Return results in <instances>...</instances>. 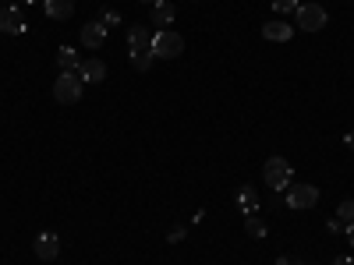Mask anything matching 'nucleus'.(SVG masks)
Returning a JSON list of instances; mask_svg holds the SVG:
<instances>
[{
  "label": "nucleus",
  "instance_id": "obj_3",
  "mask_svg": "<svg viewBox=\"0 0 354 265\" xmlns=\"http://www.w3.org/2000/svg\"><path fill=\"white\" fill-rule=\"evenodd\" d=\"M185 53V39L174 32V28H160L153 32V57L156 61H174V57Z\"/></svg>",
  "mask_w": 354,
  "mask_h": 265
},
{
  "label": "nucleus",
  "instance_id": "obj_4",
  "mask_svg": "<svg viewBox=\"0 0 354 265\" xmlns=\"http://www.w3.org/2000/svg\"><path fill=\"white\" fill-rule=\"evenodd\" d=\"M283 202H287V209L305 213V209H312V205L319 202V188H315V184H294V181H290V188H287Z\"/></svg>",
  "mask_w": 354,
  "mask_h": 265
},
{
  "label": "nucleus",
  "instance_id": "obj_9",
  "mask_svg": "<svg viewBox=\"0 0 354 265\" xmlns=\"http://www.w3.org/2000/svg\"><path fill=\"white\" fill-rule=\"evenodd\" d=\"M290 36H294L290 21H266L262 25V39H270V43H290Z\"/></svg>",
  "mask_w": 354,
  "mask_h": 265
},
{
  "label": "nucleus",
  "instance_id": "obj_20",
  "mask_svg": "<svg viewBox=\"0 0 354 265\" xmlns=\"http://www.w3.org/2000/svg\"><path fill=\"white\" fill-rule=\"evenodd\" d=\"M337 219L354 223V202H340V205H337Z\"/></svg>",
  "mask_w": 354,
  "mask_h": 265
},
{
  "label": "nucleus",
  "instance_id": "obj_21",
  "mask_svg": "<svg viewBox=\"0 0 354 265\" xmlns=\"http://www.w3.org/2000/svg\"><path fill=\"white\" fill-rule=\"evenodd\" d=\"M185 237H188V226H177V230H170V237H167V241L177 244V241H185Z\"/></svg>",
  "mask_w": 354,
  "mask_h": 265
},
{
  "label": "nucleus",
  "instance_id": "obj_29",
  "mask_svg": "<svg viewBox=\"0 0 354 265\" xmlns=\"http://www.w3.org/2000/svg\"><path fill=\"white\" fill-rule=\"evenodd\" d=\"M290 265H305V262H290Z\"/></svg>",
  "mask_w": 354,
  "mask_h": 265
},
{
  "label": "nucleus",
  "instance_id": "obj_30",
  "mask_svg": "<svg viewBox=\"0 0 354 265\" xmlns=\"http://www.w3.org/2000/svg\"><path fill=\"white\" fill-rule=\"evenodd\" d=\"M8 4H11V0H8Z\"/></svg>",
  "mask_w": 354,
  "mask_h": 265
},
{
  "label": "nucleus",
  "instance_id": "obj_24",
  "mask_svg": "<svg viewBox=\"0 0 354 265\" xmlns=\"http://www.w3.org/2000/svg\"><path fill=\"white\" fill-rule=\"evenodd\" d=\"M333 265H354V258H351V255H337Z\"/></svg>",
  "mask_w": 354,
  "mask_h": 265
},
{
  "label": "nucleus",
  "instance_id": "obj_5",
  "mask_svg": "<svg viewBox=\"0 0 354 265\" xmlns=\"http://www.w3.org/2000/svg\"><path fill=\"white\" fill-rule=\"evenodd\" d=\"M326 21H330V14L319 4H301L294 11V25H298L301 32H319V28H326Z\"/></svg>",
  "mask_w": 354,
  "mask_h": 265
},
{
  "label": "nucleus",
  "instance_id": "obj_12",
  "mask_svg": "<svg viewBox=\"0 0 354 265\" xmlns=\"http://www.w3.org/2000/svg\"><path fill=\"white\" fill-rule=\"evenodd\" d=\"M153 46V28L149 25H131L128 28V50H149Z\"/></svg>",
  "mask_w": 354,
  "mask_h": 265
},
{
  "label": "nucleus",
  "instance_id": "obj_10",
  "mask_svg": "<svg viewBox=\"0 0 354 265\" xmlns=\"http://www.w3.org/2000/svg\"><path fill=\"white\" fill-rule=\"evenodd\" d=\"M103 39H106V28H103L100 21L82 25V46H85V50H100V46H103Z\"/></svg>",
  "mask_w": 354,
  "mask_h": 265
},
{
  "label": "nucleus",
  "instance_id": "obj_16",
  "mask_svg": "<svg viewBox=\"0 0 354 265\" xmlns=\"http://www.w3.org/2000/svg\"><path fill=\"white\" fill-rule=\"evenodd\" d=\"M245 230H248V237H255V241H262L266 233H270V226H266V219H262L259 213L245 216Z\"/></svg>",
  "mask_w": 354,
  "mask_h": 265
},
{
  "label": "nucleus",
  "instance_id": "obj_22",
  "mask_svg": "<svg viewBox=\"0 0 354 265\" xmlns=\"http://www.w3.org/2000/svg\"><path fill=\"white\" fill-rule=\"evenodd\" d=\"M344 226H347L344 219H330V223H326V230H330V233H344Z\"/></svg>",
  "mask_w": 354,
  "mask_h": 265
},
{
  "label": "nucleus",
  "instance_id": "obj_7",
  "mask_svg": "<svg viewBox=\"0 0 354 265\" xmlns=\"http://www.w3.org/2000/svg\"><path fill=\"white\" fill-rule=\"evenodd\" d=\"M32 248H36V258L39 262H53L57 255H61V237H57V233H39Z\"/></svg>",
  "mask_w": 354,
  "mask_h": 265
},
{
  "label": "nucleus",
  "instance_id": "obj_2",
  "mask_svg": "<svg viewBox=\"0 0 354 265\" xmlns=\"http://www.w3.org/2000/svg\"><path fill=\"white\" fill-rule=\"evenodd\" d=\"M82 78H78V71H61L53 78V99L57 103H64V106H71V103H78L82 99Z\"/></svg>",
  "mask_w": 354,
  "mask_h": 265
},
{
  "label": "nucleus",
  "instance_id": "obj_13",
  "mask_svg": "<svg viewBox=\"0 0 354 265\" xmlns=\"http://www.w3.org/2000/svg\"><path fill=\"white\" fill-rule=\"evenodd\" d=\"M170 21H174V8L167 4V0H163L160 8H153V11H149V25L156 28V32H160V28H170Z\"/></svg>",
  "mask_w": 354,
  "mask_h": 265
},
{
  "label": "nucleus",
  "instance_id": "obj_23",
  "mask_svg": "<svg viewBox=\"0 0 354 265\" xmlns=\"http://www.w3.org/2000/svg\"><path fill=\"white\" fill-rule=\"evenodd\" d=\"M344 237H347V248H354V223L344 226Z\"/></svg>",
  "mask_w": 354,
  "mask_h": 265
},
{
  "label": "nucleus",
  "instance_id": "obj_28",
  "mask_svg": "<svg viewBox=\"0 0 354 265\" xmlns=\"http://www.w3.org/2000/svg\"><path fill=\"white\" fill-rule=\"evenodd\" d=\"M277 265H290V258H277Z\"/></svg>",
  "mask_w": 354,
  "mask_h": 265
},
{
  "label": "nucleus",
  "instance_id": "obj_17",
  "mask_svg": "<svg viewBox=\"0 0 354 265\" xmlns=\"http://www.w3.org/2000/svg\"><path fill=\"white\" fill-rule=\"evenodd\" d=\"M238 205H241V213H245V216H252V213L259 209V195H255V188H241Z\"/></svg>",
  "mask_w": 354,
  "mask_h": 265
},
{
  "label": "nucleus",
  "instance_id": "obj_1",
  "mask_svg": "<svg viewBox=\"0 0 354 265\" xmlns=\"http://www.w3.org/2000/svg\"><path fill=\"white\" fill-rule=\"evenodd\" d=\"M290 177H294V170H290V163L283 156H270V159H266L262 181H266V188H270V191H287L290 188Z\"/></svg>",
  "mask_w": 354,
  "mask_h": 265
},
{
  "label": "nucleus",
  "instance_id": "obj_18",
  "mask_svg": "<svg viewBox=\"0 0 354 265\" xmlns=\"http://www.w3.org/2000/svg\"><path fill=\"white\" fill-rule=\"evenodd\" d=\"M100 25L106 28V32H110V28H121V14H117L113 8H106V11L100 14Z\"/></svg>",
  "mask_w": 354,
  "mask_h": 265
},
{
  "label": "nucleus",
  "instance_id": "obj_14",
  "mask_svg": "<svg viewBox=\"0 0 354 265\" xmlns=\"http://www.w3.org/2000/svg\"><path fill=\"white\" fill-rule=\"evenodd\" d=\"M128 57H131V68H135V71H149V68L156 64L153 46H149V50H128Z\"/></svg>",
  "mask_w": 354,
  "mask_h": 265
},
{
  "label": "nucleus",
  "instance_id": "obj_11",
  "mask_svg": "<svg viewBox=\"0 0 354 265\" xmlns=\"http://www.w3.org/2000/svg\"><path fill=\"white\" fill-rule=\"evenodd\" d=\"M43 11L53 21H68L75 14V0H43Z\"/></svg>",
  "mask_w": 354,
  "mask_h": 265
},
{
  "label": "nucleus",
  "instance_id": "obj_26",
  "mask_svg": "<svg viewBox=\"0 0 354 265\" xmlns=\"http://www.w3.org/2000/svg\"><path fill=\"white\" fill-rule=\"evenodd\" d=\"M138 4H145V8H160L163 0H138Z\"/></svg>",
  "mask_w": 354,
  "mask_h": 265
},
{
  "label": "nucleus",
  "instance_id": "obj_27",
  "mask_svg": "<svg viewBox=\"0 0 354 265\" xmlns=\"http://www.w3.org/2000/svg\"><path fill=\"white\" fill-rule=\"evenodd\" d=\"M11 4H18V8H21V4H32V0H11Z\"/></svg>",
  "mask_w": 354,
  "mask_h": 265
},
{
  "label": "nucleus",
  "instance_id": "obj_15",
  "mask_svg": "<svg viewBox=\"0 0 354 265\" xmlns=\"http://www.w3.org/2000/svg\"><path fill=\"white\" fill-rule=\"evenodd\" d=\"M57 64H61V71H78L82 57H78V50H71V46H61V50H57Z\"/></svg>",
  "mask_w": 354,
  "mask_h": 265
},
{
  "label": "nucleus",
  "instance_id": "obj_6",
  "mask_svg": "<svg viewBox=\"0 0 354 265\" xmlns=\"http://www.w3.org/2000/svg\"><path fill=\"white\" fill-rule=\"evenodd\" d=\"M25 11L18 8V4H4L0 8V32L4 36H21L25 32Z\"/></svg>",
  "mask_w": 354,
  "mask_h": 265
},
{
  "label": "nucleus",
  "instance_id": "obj_19",
  "mask_svg": "<svg viewBox=\"0 0 354 265\" xmlns=\"http://www.w3.org/2000/svg\"><path fill=\"white\" fill-rule=\"evenodd\" d=\"M298 8H301L298 0H273V11H277V14H294Z\"/></svg>",
  "mask_w": 354,
  "mask_h": 265
},
{
  "label": "nucleus",
  "instance_id": "obj_25",
  "mask_svg": "<svg viewBox=\"0 0 354 265\" xmlns=\"http://www.w3.org/2000/svg\"><path fill=\"white\" fill-rule=\"evenodd\" d=\"M344 145H347V149L354 153V131H347V135H344Z\"/></svg>",
  "mask_w": 354,
  "mask_h": 265
},
{
  "label": "nucleus",
  "instance_id": "obj_8",
  "mask_svg": "<svg viewBox=\"0 0 354 265\" xmlns=\"http://www.w3.org/2000/svg\"><path fill=\"white\" fill-rule=\"evenodd\" d=\"M78 78L96 85V81H103V78H106V64L100 61V57H85V61L78 64Z\"/></svg>",
  "mask_w": 354,
  "mask_h": 265
}]
</instances>
